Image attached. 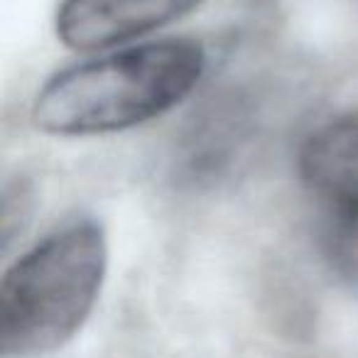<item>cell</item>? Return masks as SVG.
Masks as SVG:
<instances>
[{"instance_id":"1","label":"cell","mask_w":358,"mask_h":358,"mask_svg":"<svg viewBox=\"0 0 358 358\" xmlns=\"http://www.w3.org/2000/svg\"><path fill=\"white\" fill-rule=\"evenodd\" d=\"M209 52L194 37L128 45L45 81L30 120L52 138H103L162 118L194 94Z\"/></svg>"},{"instance_id":"2","label":"cell","mask_w":358,"mask_h":358,"mask_svg":"<svg viewBox=\"0 0 358 358\" xmlns=\"http://www.w3.org/2000/svg\"><path fill=\"white\" fill-rule=\"evenodd\" d=\"M108 234L96 216H71L22 250L0 282V353L40 358L84 329L108 278Z\"/></svg>"},{"instance_id":"5","label":"cell","mask_w":358,"mask_h":358,"mask_svg":"<svg viewBox=\"0 0 358 358\" xmlns=\"http://www.w3.org/2000/svg\"><path fill=\"white\" fill-rule=\"evenodd\" d=\"M322 243L334 273L358 292V216H324Z\"/></svg>"},{"instance_id":"3","label":"cell","mask_w":358,"mask_h":358,"mask_svg":"<svg viewBox=\"0 0 358 358\" xmlns=\"http://www.w3.org/2000/svg\"><path fill=\"white\" fill-rule=\"evenodd\" d=\"M204 0H62L57 40L74 52H108L192 15Z\"/></svg>"},{"instance_id":"4","label":"cell","mask_w":358,"mask_h":358,"mask_svg":"<svg viewBox=\"0 0 358 358\" xmlns=\"http://www.w3.org/2000/svg\"><path fill=\"white\" fill-rule=\"evenodd\" d=\"M297 174L324 216H358V108L331 115L304 135Z\"/></svg>"}]
</instances>
